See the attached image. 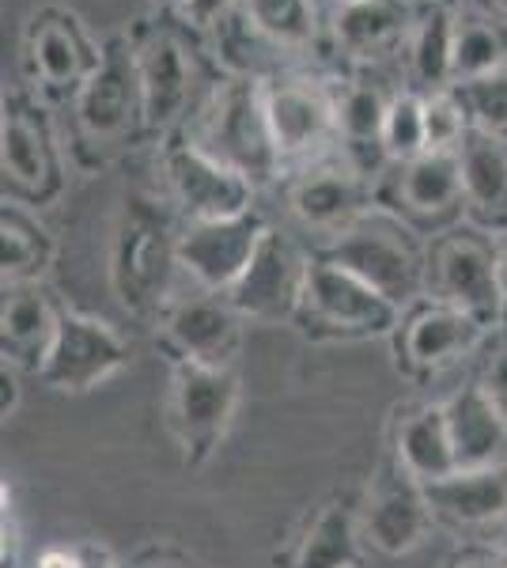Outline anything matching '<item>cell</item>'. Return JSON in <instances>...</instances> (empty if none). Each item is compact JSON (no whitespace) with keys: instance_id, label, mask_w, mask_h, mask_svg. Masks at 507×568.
Masks as SVG:
<instances>
[{"instance_id":"1","label":"cell","mask_w":507,"mask_h":568,"mask_svg":"<svg viewBox=\"0 0 507 568\" xmlns=\"http://www.w3.org/2000/svg\"><path fill=\"white\" fill-rule=\"evenodd\" d=\"M72 155L80 168L95 171L118 160L125 149H133L144 133V91L141 72H136L133 42L129 31L110 34L103 42V61L84 91L72 99Z\"/></svg>"},{"instance_id":"2","label":"cell","mask_w":507,"mask_h":568,"mask_svg":"<svg viewBox=\"0 0 507 568\" xmlns=\"http://www.w3.org/2000/svg\"><path fill=\"white\" fill-rule=\"evenodd\" d=\"M179 240L163 201L144 190H129L110 240V284L133 315H152L171 292L179 265Z\"/></svg>"},{"instance_id":"3","label":"cell","mask_w":507,"mask_h":568,"mask_svg":"<svg viewBox=\"0 0 507 568\" xmlns=\"http://www.w3.org/2000/svg\"><path fill=\"white\" fill-rule=\"evenodd\" d=\"M201 149L243 171L254 186L281 175V155L265 110V77H224L197 106V122L186 133Z\"/></svg>"},{"instance_id":"4","label":"cell","mask_w":507,"mask_h":568,"mask_svg":"<svg viewBox=\"0 0 507 568\" xmlns=\"http://www.w3.org/2000/svg\"><path fill=\"white\" fill-rule=\"evenodd\" d=\"M322 254L356 273L359 281H367L402 311L424 300V292H428V251L420 246L409 224H402L398 216L379 205H372L353 227L329 240Z\"/></svg>"},{"instance_id":"5","label":"cell","mask_w":507,"mask_h":568,"mask_svg":"<svg viewBox=\"0 0 507 568\" xmlns=\"http://www.w3.org/2000/svg\"><path fill=\"white\" fill-rule=\"evenodd\" d=\"M0 179L4 201L42 209L61 197L64 160L50 110L31 88L4 91L0 103Z\"/></svg>"},{"instance_id":"6","label":"cell","mask_w":507,"mask_h":568,"mask_svg":"<svg viewBox=\"0 0 507 568\" xmlns=\"http://www.w3.org/2000/svg\"><path fill=\"white\" fill-rule=\"evenodd\" d=\"M23 77L42 103H64L84 91L103 61V45L91 39L88 23L72 8L42 4L23 23Z\"/></svg>"},{"instance_id":"7","label":"cell","mask_w":507,"mask_h":568,"mask_svg":"<svg viewBox=\"0 0 507 568\" xmlns=\"http://www.w3.org/2000/svg\"><path fill=\"white\" fill-rule=\"evenodd\" d=\"M428 292L466 311L485 329H500V235L458 224L428 243Z\"/></svg>"},{"instance_id":"8","label":"cell","mask_w":507,"mask_h":568,"mask_svg":"<svg viewBox=\"0 0 507 568\" xmlns=\"http://www.w3.org/2000/svg\"><path fill=\"white\" fill-rule=\"evenodd\" d=\"M179 20V16H174ZM186 23H168V20H141L129 31L133 42L136 72H141V91H144V122L149 133L168 136L182 118L190 114L197 84L205 80V65L201 53L193 50L186 39Z\"/></svg>"},{"instance_id":"9","label":"cell","mask_w":507,"mask_h":568,"mask_svg":"<svg viewBox=\"0 0 507 568\" xmlns=\"http://www.w3.org/2000/svg\"><path fill=\"white\" fill-rule=\"evenodd\" d=\"M375 205L432 240L458 227L466 216L458 152H424L417 160L386 163L375 175Z\"/></svg>"},{"instance_id":"10","label":"cell","mask_w":507,"mask_h":568,"mask_svg":"<svg viewBox=\"0 0 507 568\" xmlns=\"http://www.w3.org/2000/svg\"><path fill=\"white\" fill-rule=\"evenodd\" d=\"M296 323L311 337L356 342V337L394 334L402 323V307L379 296L372 284L359 281L356 273H348L345 265L329 262L326 254H315Z\"/></svg>"},{"instance_id":"11","label":"cell","mask_w":507,"mask_h":568,"mask_svg":"<svg viewBox=\"0 0 507 568\" xmlns=\"http://www.w3.org/2000/svg\"><path fill=\"white\" fill-rule=\"evenodd\" d=\"M265 110L284 163H311L337 141V88L311 77H265Z\"/></svg>"},{"instance_id":"12","label":"cell","mask_w":507,"mask_h":568,"mask_svg":"<svg viewBox=\"0 0 507 568\" xmlns=\"http://www.w3.org/2000/svg\"><path fill=\"white\" fill-rule=\"evenodd\" d=\"M375 205L372 179L353 163L348 152H326L303 163L288 186V209L307 232L337 240Z\"/></svg>"},{"instance_id":"13","label":"cell","mask_w":507,"mask_h":568,"mask_svg":"<svg viewBox=\"0 0 507 568\" xmlns=\"http://www.w3.org/2000/svg\"><path fill=\"white\" fill-rule=\"evenodd\" d=\"M239 409V375L232 368H201L174 361L171 379V428L190 463H205L220 444Z\"/></svg>"},{"instance_id":"14","label":"cell","mask_w":507,"mask_h":568,"mask_svg":"<svg viewBox=\"0 0 507 568\" xmlns=\"http://www.w3.org/2000/svg\"><path fill=\"white\" fill-rule=\"evenodd\" d=\"M163 179H168L171 201L179 213L193 220H224L254 209V182L243 171L227 168L212 152L201 149L197 141L182 136L163 149Z\"/></svg>"},{"instance_id":"15","label":"cell","mask_w":507,"mask_h":568,"mask_svg":"<svg viewBox=\"0 0 507 568\" xmlns=\"http://www.w3.org/2000/svg\"><path fill=\"white\" fill-rule=\"evenodd\" d=\"M129 364V342L107 318L64 311L39 379L61 394H88Z\"/></svg>"},{"instance_id":"16","label":"cell","mask_w":507,"mask_h":568,"mask_svg":"<svg viewBox=\"0 0 507 568\" xmlns=\"http://www.w3.org/2000/svg\"><path fill=\"white\" fill-rule=\"evenodd\" d=\"M311 258L292 243V235L270 232L257 243L246 273L235 281V288L227 292V300L243 318H257V323H296L303 288H307Z\"/></svg>"},{"instance_id":"17","label":"cell","mask_w":507,"mask_h":568,"mask_svg":"<svg viewBox=\"0 0 507 568\" xmlns=\"http://www.w3.org/2000/svg\"><path fill=\"white\" fill-rule=\"evenodd\" d=\"M265 232H270V224L257 209L224 220H193V224L182 227L179 265L205 292L227 296L235 281L246 273Z\"/></svg>"},{"instance_id":"18","label":"cell","mask_w":507,"mask_h":568,"mask_svg":"<svg viewBox=\"0 0 507 568\" xmlns=\"http://www.w3.org/2000/svg\"><path fill=\"white\" fill-rule=\"evenodd\" d=\"M485 334L488 329L466 311L436 296H424L402 311V323L394 329V349H398V364L405 372L436 375L474 353L485 342Z\"/></svg>"},{"instance_id":"19","label":"cell","mask_w":507,"mask_h":568,"mask_svg":"<svg viewBox=\"0 0 507 568\" xmlns=\"http://www.w3.org/2000/svg\"><path fill=\"white\" fill-rule=\"evenodd\" d=\"M428 489L398 459H386L364 500V538L386 557L413 554L432 530Z\"/></svg>"},{"instance_id":"20","label":"cell","mask_w":507,"mask_h":568,"mask_svg":"<svg viewBox=\"0 0 507 568\" xmlns=\"http://www.w3.org/2000/svg\"><path fill=\"white\" fill-rule=\"evenodd\" d=\"M243 323L235 304L220 292L197 300H182L163 318V337H168L174 361L201 364V368H232L239 349H243Z\"/></svg>"},{"instance_id":"21","label":"cell","mask_w":507,"mask_h":568,"mask_svg":"<svg viewBox=\"0 0 507 568\" xmlns=\"http://www.w3.org/2000/svg\"><path fill=\"white\" fill-rule=\"evenodd\" d=\"M64 311L53 304L42 281L4 284L0 300V356L16 368L39 372L53 337H58Z\"/></svg>"},{"instance_id":"22","label":"cell","mask_w":507,"mask_h":568,"mask_svg":"<svg viewBox=\"0 0 507 568\" xmlns=\"http://www.w3.org/2000/svg\"><path fill=\"white\" fill-rule=\"evenodd\" d=\"M417 4L409 0H359V4H341L334 16V42L356 65H372L402 45H409L413 27H417Z\"/></svg>"},{"instance_id":"23","label":"cell","mask_w":507,"mask_h":568,"mask_svg":"<svg viewBox=\"0 0 507 568\" xmlns=\"http://www.w3.org/2000/svg\"><path fill=\"white\" fill-rule=\"evenodd\" d=\"M458 470H500L507 466V414L485 394L481 383H466L444 402Z\"/></svg>"},{"instance_id":"24","label":"cell","mask_w":507,"mask_h":568,"mask_svg":"<svg viewBox=\"0 0 507 568\" xmlns=\"http://www.w3.org/2000/svg\"><path fill=\"white\" fill-rule=\"evenodd\" d=\"M458 163L469 224L507 235V136L469 130L458 144Z\"/></svg>"},{"instance_id":"25","label":"cell","mask_w":507,"mask_h":568,"mask_svg":"<svg viewBox=\"0 0 507 568\" xmlns=\"http://www.w3.org/2000/svg\"><path fill=\"white\" fill-rule=\"evenodd\" d=\"M432 516L450 527H493L507 516V466L500 470H455L424 485Z\"/></svg>"},{"instance_id":"26","label":"cell","mask_w":507,"mask_h":568,"mask_svg":"<svg viewBox=\"0 0 507 568\" xmlns=\"http://www.w3.org/2000/svg\"><path fill=\"white\" fill-rule=\"evenodd\" d=\"M394 95H398V91H386L379 80H367V77L337 84V144H345V152L353 155V163L364 175H367L364 152L386 163L383 130H386V114H391Z\"/></svg>"},{"instance_id":"27","label":"cell","mask_w":507,"mask_h":568,"mask_svg":"<svg viewBox=\"0 0 507 568\" xmlns=\"http://www.w3.org/2000/svg\"><path fill=\"white\" fill-rule=\"evenodd\" d=\"M394 459H398L420 485H436L458 470L455 439H450L444 402L413 409V414L402 420L398 436H394Z\"/></svg>"},{"instance_id":"28","label":"cell","mask_w":507,"mask_h":568,"mask_svg":"<svg viewBox=\"0 0 507 568\" xmlns=\"http://www.w3.org/2000/svg\"><path fill=\"white\" fill-rule=\"evenodd\" d=\"M53 265V235L45 224L20 201H4L0 209V277L4 284L16 281H42Z\"/></svg>"},{"instance_id":"29","label":"cell","mask_w":507,"mask_h":568,"mask_svg":"<svg viewBox=\"0 0 507 568\" xmlns=\"http://www.w3.org/2000/svg\"><path fill=\"white\" fill-rule=\"evenodd\" d=\"M455 23L458 12L439 4H424L417 16L409 39V77L413 91L428 95V91H444L450 88V69H455Z\"/></svg>"},{"instance_id":"30","label":"cell","mask_w":507,"mask_h":568,"mask_svg":"<svg viewBox=\"0 0 507 568\" xmlns=\"http://www.w3.org/2000/svg\"><path fill=\"white\" fill-rule=\"evenodd\" d=\"M507 65V23L488 12H458L455 23V69L450 88Z\"/></svg>"},{"instance_id":"31","label":"cell","mask_w":507,"mask_h":568,"mask_svg":"<svg viewBox=\"0 0 507 568\" xmlns=\"http://www.w3.org/2000/svg\"><path fill=\"white\" fill-rule=\"evenodd\" d=\"M246 23L276 50H307L318 39L315 0H239Z\"/></svg>"},{"instance_id":"32","label":"cell","mask_w":507,"mask_h":568,"mask_svg":"<svg viewBox=\"0 0 507 568\" xmlns=\"http://www.w3.org/2000/svg\"><path fill=\"white\" fill-rule=\"evenodd\" d=\"M292 568H359V530L353 511L341 504L322 508Z\"/></svg>"},{"instance_id":"33","label":"cell","mask_w":507,"mask_h":568,"mask_svg":"<svg viewBox=\"0 0 507 568\" xmlns=\"http://www.w3.org/2000/svg\"><path fill=\"white\" fill-rule=\"evenodd\" d=\"M428 152V122H424V95L405 88L394 95L391 114L383 130V155L386 163H405Z\"/></svg>"},{"instance_id":"34","label":"cell","mask_w":507,"mask_h":568,"mask_svg":"<svg viewBox=\"0 0 507 568\" xmlns=\"http://www.w3.org/2000/svg\"><path fill=\"white\" fill-rule=\"evenodd\" d=\"M455 91L466 106L469 130L507 136V65L469 80V84H458Z\"/></svg>"},{"instance_id":"35","label":"cell","mask_w":507,"mask_h":568,"mask_svg":"<svg viewBox=\"0 0 507 568\" xmlns=\"http://www.w3.org/2000/svg\"><path fill=\"white\" fill-rule=\"evenodd\" d=\"M424 122H428V152H458L469 133L466 106L455 88L424 95Z\"/></svg>"},{"instance_id":"36","label":"cell","mask_w":507,"mask_h":568,"mask_svg":"<svg viewBox=\"0 0 507 568\" xmlns=\"http://www.w3.org/2000/svg\"><path fill=\"white\" fill-rule=\"evenodd\" d=\"M239 12V0H186V8L179 12V20L190 27V31L197 34H209L216 31L224 20H232V16Z\"/></svg>"},{"instance_id":"37","label":"cell","mask_w":507,"mask_h":568,"mask_svg":"<svg viewBox=\"0 0 507 568\" xmlns=\"http://www.w3.org/2000/svg\"><path fill=\"white\" fill-rule=\"evenodd\" d=\"M477 383H481L488 398H493L496 406L507 414V326L496 329V342H493V349H488L485 372Z\"/></svg>"},{"instance_id":"38","label":"cell","mask_w":507,"mask_h":568,"mask_svg":"<svg viewBox=\"0 0 507 568\" xmlns=\"http://www.w3.org/2000/svg\"><path fill=\"white\" fill-rule=\"evenodd\" d=\"M20 557H23L20 519H16L12 500H8V489H4V511H0V568H20Z\"/></svg>"},{"instance_id":"39","label":"cell","mask_w":507,"mask_h":568,"mask_svg":"<svg viewBox=\"0 0 507 568\" xmlns=\"http://www.w3.org/2000/svg\"><path fill=\"white\" fill-rule=\"evenodd\" d=\"M16 409H20V368L16 364H0V414L16 417Z\"/></svg>"},{"instance_id":"40","label":"cell","mask_w":507,"mask_h":568,"mask_svg":"<svg viewBox=\"0 0 507 568\" xmlns=\"http://www.w3.org/2000/svg\"><path fill=\"white\" fill-rule=\"evenodd\" d=\"M39 568H80V546H50L39 554Z\"/></svg>"},{"instance_id":"41","label":"cell","mask_w":507,"mask_h":568,"mask_svg":"<svg viewBox=\"0 0 507 568\" xmlns=\"http://www.w3.org/2000/svg\"><path fill=\"white\" fill-rule=\"evenodd\" d=\"M80 568H118L114 557L107 554L103 546H80Z\"/></svg>"},{"instance_id":"42","label":"cell","mask_w":507,"mask_h":568,"mask_svg":"<svg viewBox=\"0 0 507 568\" xmlns=\"http://www.w3.org/2000/svg\"><path fill=\"white\" fill-rule=\"evenodd\" d=\"M455 568H507L504 557H485V554H469L463 561H455Z\"/></svg>"},{"instance_id":"43","label":"cell","mask_w":507,"mask_h":568,"mask_svg":"<svg viewBox=\"0 0 507 568\" xmlns=\"http://www.w3.org/2000/svg\"><path fill=\"white\" fill-rule=\"evenodd\" d=\"M500 300H504L500 326H507V235H500Z\"/></svg>"},{"instance_id":"44","label":"cell","mask_w":507,"mask_h":568,"mask_svg":"<svg viewBox=\"0 0 507 568\" xmlns=\"http://www.w3.org/2000/svg\"><path fill=\"white\" fill-rule=\"evenodd\" d=\"M485 12L496 16L500 23H507V0H485Z\"/></svg>"},{"instance_id":"45","label":"cell","mask_w":507,"mask_h":568,"mask_svg":"<svg viewBox=\"0 0 507 568\" xmlns=\"http://www.w3.org/2000/svg\"><path fill=\"white\" fill-rule=\"evenodd\" d=\"M152 4H160L163 12H171V16H179L182 8H186V0H152Z\"/></svg>"},{"instance_id":"46","label":"cell","mask_w":507,"mask_h":568,"mask_svg":"<svg viewBox=\"0 0 507 568\" xmlns=\"http://www.w3.org/2000/svg\"><path fill=\"white\" fill-rule=\"evenodd\" d=\"M432 4H439V8H450V12H463V4H466V0H432Z\"/></svg>"},{"instance_id":"47","label":"cell","mask_w":507,"mask_h":568,"mask_svg":"<svg viewBox=\"0 0 507 568\" xmlns=\"http://www.w3.org/2000/svg\"><path fill=\"white\" fill-rule=\"evenodd\" d=\"M341 4H359V0H337V8H341Z\"/></svg>"},{"instance_id":"48","label":"cell","mask_w":507,"mask_h":568,"mask_svg":"<svg viewBox=\"0 0 507 568\" xmlns=\"http://www.w3.org/2000/svg\"><path fill=\"white\" fill-rule=\"evenodd\" d=\"M409 4H432V0H409Z\"/></svg>"},{"instance_id":"49","label":"cell","mask_w":507,"mask_h":568,"mask_svg":"<svg viewBox=\"0 0 507 568\" xmlns=\"http://www.w3.org/2000/svg\"><path fill=\"white\" fill-rule=\"evenodd\" d=\"M504 565H507V549H504Z\"/></svg>"}]
</instances>
